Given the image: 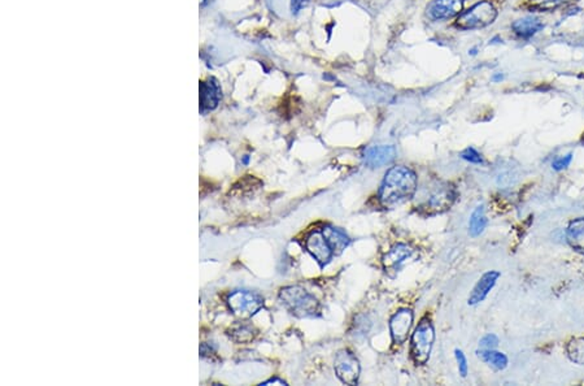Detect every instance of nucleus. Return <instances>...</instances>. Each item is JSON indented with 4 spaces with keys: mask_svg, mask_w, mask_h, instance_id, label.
<instances>
[{
    "mask_svg": "<svg viewBox=\"0 0 584 386\" xmlns=\"http://www.w3.org/2000/svg\"><path fill=\"white\" fill-rule=\"evenodd\" d=\"M309 4V0H291V11L293 15L299 13L301 9L305 8Z\"/></svg>",
    "mask_w": 584,
    "mask_h": 386,
    "instance_id": "obj_27",
    "label": "nucleus"
},
{
    "mask_svg": "<svg viewBox=\"0 0 584 386\" xmlns=\"http://www.w3.org/2000/svg\"><path fill=\"white\" fill-rule=\"evenodd\" d=\"M455 199H456V192L453 190V187L443 186V187L436 189L434 193H431V195L427 198V201L419 206V211L427 216L443 213L451 208Z\"/></svg>",
    "mask_w": 584,
    "mask_h": 386,
    "instance_id": "obj_7",
    "label": "nucleus"
},
{
    "mask_svg": "<svg viewBox=\"0 0 584 386\" xmlns=\"http://www.w3.org/2000/svg\"><path fill=\"white\" fill-rule=\"evenodd\" d=\"M566 239L576 251L584 254V218L570 221L566 229Z\"/></svg>",
    "mask_w": 584,
    "mask_h": 386,
    "instance_id": "obj_15",
    "label": "nucleus"
},
{
    "mask_svg": "<svg viewBox=\"0 0 584 386\" xmlns=\"http://www.w3.org/2000/svg\"><path fill=\"white\" fill-rule=\"evenodd\" d=\"M512 27H513L514 33L519 35V37L530 38L538 32H540L544 27V24L542 23V20L538 18V17L527 16L514 21Z\"/></svg>",
    "mask_w": 584,
    "mask_h": 386,
    "instance_id": "obj_16",
    "label": "nucleus"
},
{
    "mask_svg": "<svg viewBox=\"0 0 584 386\" xmlns=\"http://www.w3.org/2000/svg\"><path fill=\"white\" fill-rule=\"evenodd\" d=\"M270 384H279V385H287V384H286L284 381H282V380H279V378H274V380L272 378V380H269V381H267V382H264V385H270Z\"/></svg>",
    "mask_w": 584,
    "mask_h": 386,
    "instance_id": "obj_28",
    "label": "nucleus"
},
{
    "mask_svg": "<svg viewBox=\"0 0 584 386\" xmlns=\"http://www.w3.org/2000/svg\"><path fill=\"white\" fill-rule=\"evenodd\" d=\"M334 370L336 376L342 381L343 384L347 385H356L359 381L360 361L355 354L350 353V350H341L336 354L334 361Z\"/></svg>",
    "mask_w": 584,
    "mask_h": 386,
    "instance_id": "obj_6",
    "label": "nucleus"
},
{
    "mask_svg": "<svg viewBox=\"0 0 584 386\" xmlns=\"http://www.w3.org/2000/svg\"><path fill=\"white\" fill-rule=\"evenodd\" d=\"M500 272H497V270L485 272L483 276L478 280L476 286L473 287L471 293L469 295L467 304L469 306H476V304L483 302L484 299L487 298V295L496 285V282H497V280L500 278Z\"/></svg>",
    "mask_w": 584,
    "mask_h": 386,
    "instance_id": "obj_13",
    "label": "nucleus"
},
{
    "mask_svg": "<svg viewBox=\"0 0 584 386\" xmlns=\"http://www.w3.org/2000/svg\"><path fill=\"white\" fill-rule=\"evenodd\" d=\"M478 356L485 361L490 367H493L495 370L502 371L508 367V356L505 354L496 351L495 349L493 350H482L478 351Z\"/></svg>",
    "mask_w": 584,
    "mask_h": 386,
    "instance_id": "obj_18",
    "label": "nucleus"
},
{
    "mask_svg": "<svg viewBox=\"0 0 584 386\" xmlns=\"http://www.w3.org/2000/svg\"><path fill=\"white\" fill-rule=\"evenodd\" d=\"M501 78H502V76H501V75H499V76L495 77L493 80H495V81H497V80H501Z\"/></svg>",
    "mask_w": 584,
    "mask_h": 386,
    "instance_id": "obj_29",
    "label": "nucleus"
},
{
    "mask_svg": "<svg viewBox=\"0 0 584 386\" xmlns=\"http://www.w3.org/2000/svg\"><path fill=\"white\" fill-rule=\"evenodd\" d=\"M461 158L466 160L469 163H473V164H482L483 163L482 155L473 147H467L464 151L461 152Z\"/></svg>",
    "mask_w": 584,
    "mask_h": 386,
    "instance_id": "obj_23",
    "label": "nucleus"
},
{
    "mask_svg": "<svg viewBox=\"0 0 584 386\" xmlns=\"http://www.w3.org/2000/svg\"><path fill=\"white\" fill-rule=\"evenodd\" d=\"M434 341L435 330L431 321L429 319L421 320L410 341V353L416 364L422 366L429 361Z\"/></svg>",
    "mask_w": 584,
    "mask_h": 386,
    "instance_id": "obj_3",
    "label": "nucleus"
},
{
    "mask_svg": "<svg viewBox=\"0 0 584 386\" xmlns=\"http://www.w3.org/2000/svg\"><path fill=\"white\" fill-rule=\"evenodd\" d=\"M569 359L578 366H584V337H574L566 344Z\"/></svg>",
    "mask_w": 584,
    "mask_h": 386,
    "instance_id": "obj_20",
    "label": "nucleus"
},
{
    "mask_svg": "<svg viewBox=\"0 0 584 386\" xmlns=\"http://www.w3.org/2000/svg\"><path fill=\"white\" fill-rule=\"evenodd\" d=\"M227 303L230 310L233 311L236 316L246 319L253 316L258 311L262 309L264 299L260 294L253 293L250 290H238L229 297Z\"/></svg>",
    "mask_w": 584,
    "mask_h": 386,
    "instance_id": "obj_5",
    "label": "nucleus"
},
{
    "mask_svg": "<svg viewBox=\"0 0 584 386\" xmlns=\"http://www.w3.org/2000/svg\"><path fill=\"white\" fill-rule=\"evenodd\" d=\"M413 312L408 309L399 310L390 320V330L393 344H402L408 340L410 328L413 325Z\"/></svg>",
    "mask_w": 584,
    "mask_h": 386,
    "instance_id": "obj_9",
    "label": "nucleus"
},
{
    "mask_svg": "<svg viewBox=\"0 0 584 386\" xmlns=\"http://www.w3.org/2000/svg\"><path fill=\"white\" fill-rule=\"evenodd\" d=\"M396 158L393 146H372L364 151V163L370 168H381L391 164Z\"/></svg>",
    "mask_w": 584,
    "mask_h": 386,
    "instance_id": "obj_12",
    "label": "nucleus"
},
{
    "mask_svg": "<svg viewBox=\"0 0 584 386\" xmlns=\"http://www.w3.org/2000/svg\"><path fill=\"white\" fill-rule=\"evenodd\" d=\"M322 233L325 235L326 241L330 244V247H331V250H333L335 255L342 254L345 250V247H348V244H350V238L338 228H324Z\"/></svg>",
    "mask_w": 584,
    "mask_h": 386,
    "instance_id": "obj_17",
    "label": "nucleus"
},
{
    "mask_svg": "<svg viewBox=\"0 0 584 386\" xmlns=\"http://www.w3.org/2000/svg\"><path fill=\"white\" fill-rule=\"evenodd\" d=\"M455 355H456L457 364H459V375H461V378H466L467 372H469V366H467V359L466 356H465V354H464L462 350L456 349V350H455Z\"/></svg>",
    "mask_w": 584,
    "mask_h": 386,
    "instance_id": "obj_24",
    "label": "nucleus"
},
{
    "mask_svg": "<svg viewBox=\"0 0 584 386\" xmlns=\"http://www.w3.org/2000/svg\"><path fill=\"white\" fill-rule=\"evenodd\" d=\"M253 330L248 325H238L233 330V338L238 342H248L253 340Z\"/></svg>",
    "mask_w": 584,
    "mask_h": 386,
    "instance_id": "obj_22",
    "label": "nucleus"
},
{
    "mask_svg": "<svg viewBox=\"0 0 584 386\" xmlns=\"http://www.w3.org/2000/svg\"><path fill=\"white\" fill-rule=\"evenodd\" d=\"M497 17V11L491 1H479L471 8L467 9L459 15L456 26L459 29H482L485 26L491 25Z\"/></svg>",
    "mask_w": 584,
    "mask_h": 386,
    "instance_id": "obj_4",
    "label": "nucleus"
},
{
    "mask_svg": "<svg viewBox=\"0 0 584 386\" xmlns=\"http://www.w3.org/2000/svg\"><path fill=\"white\" fill-rule=\"evenodd\" d=\"M571 161H573V154L570 152L568 155H565V156H559V158L554 160V161L552 163V168L554 169L556 172H561V170L568 168L569 166L571 164Z\"/></svg>",
    "mask_w": 584,
    "mask_h": 386,
    "instance_id": "obj_25",
    "label": "nucleus"
},
{
    "mask_svg": "<svg viewBox=\"0 0 584 386\" xmlns=\"http://www.w3.org/2000/svg\"><path fill=\"white\" fill-rule=\"evenodd\" d=\"M464 8V0H433L427 6V16L433 20H444L457 16Z\"/></svg>",
    "mask_w": 584,
    "mask_h": 386,
    "instance_id": "obj_10",
    "label": "nucleus"
},
{
    "mask_svg": "<svg viewBox=\"0 0 584 386\" xmlns=\"http://www.w3.org/2000/svg\"><path fill=\"white\" fill-rule=\"evenodd\" d=\"M488 220L485 218V212H484V206L481 204L478 206L476 210L473 211L471 216H470V221H469V233L471 237H478L482 235L484 229L487 228Z\"/></svg>",
    "mask_w": 584,
    "mask_h": 386,
    "instance_id": "obj_19",
    "label": "nucleus"
},
{
    "mask_svg": "<svg viewBox=\"0 0 584 386\" xmlns=\"http://www.w3.org/2000/svg\"><path fill=\"white\" fill-rule=\"evenodd\" d=\"M499 344V338L495 335H485V336L479 341V346L482 350H493L496 349Z\"/></svg>",
    "mask_w": 584,
    "mask_h": 386,
    "instance_id": "obj_26",
    "label": "nucleus"
},
{
    "mask_svg": "<svg viewBox=\"0 0 584 386\" xmlns=\"http://www.w3.org/2000/svg\"><path fill=\"white\" fill-rule=\"evenodd\" d=\"M305 249L317 261L321 267H325L334 255V252L331 250L329 242L326 241L325 235L322 232L310 233L305 241Z\"/></svg>",
    "mask_w": 584,
    "mask_h": 386,
    "instance_id": "obj_8",
    "label": "nucleus"
},
{
    "mask_svg": "<svg viewBox=\"0 0 584 386\" xmlns=\"http://www.w3.org/2000/svg\"><path fill=\"white\" fill-rule=\"evenodd\" d=\"M573 1L576 0H530L528 6L530 8L538 9V11H553V9L570 4Z\"/></svg>",
    "mask_w": 584,
    "mask_h": 386,
    "instance_id": "obj_21",
    "label": "nucleus"
},
{
    "mask_svg": "<svg viewBox=\"0 0 584 386\" xmlns=\"http://www.w3.org/2000/svg\"><path fill=\"white\" fill-rule=\"evenodd\" d=\"M222 98V92L216 78L210 77L201 82V111L205 113L217 108L218 103Z\"/></svg>",
    "mask_w": 584,
    "mask_h": 386,
    "instance_id": "obj_11",
    "label": "nucleus"
},
{
    "mask_svg": "<svg viewBox=\"0 0 584 386\" xmlns=\"http://www.w3.org/2000/svg\"><path fill=\"white\" fill-rule=\"evenodd\" d=\"M279 301L296 318H315L319 313V302L300 286H287L279 293Z\"/></svg>",
    "mask_w": 584,
    "mask_h": 386,
    "instance_id": "obj_2",
    "label": "nucleus"
},
{
    "mask_svg": "<svg viewBox=\"0 0 584 386\" xmlns=\"http://www.w3.org/2000/svg\"><path fill=\"white\" fill-rule=\"evenodd\" d=\"M417 192V176L412 169L398 166L384 176L379 189V201L384 207H395L409 201Z\"/></svg>",
    "mask_w": 584,
    "mask_h": 386,
    "instance_id": "obj_1",
    "label": "nucleus"
},
{
    "mask_svg": "<svg viewBox=\"0 0 584 386\" xmlns=\"http://www.w3.org/2000/svg\"><path fill=\"white\" fill-rule=\"evenodd\" d=\"M412 252L413 251H412V249L409 247L408 244H395L393 249L384 255V268L388 269V270L399 268V266H401L404 261L408 259L409 256L412 255Z\"/></svg>",
    "mask_w": 584,
    "mask_h": 386,
    "instance_id": "obj_14",
    "label": "nucleus"
}]
</instances>
